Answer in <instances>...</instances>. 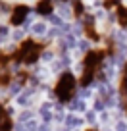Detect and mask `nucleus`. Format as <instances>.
Instances as JSON below:
<instances>
[{"label":"nucleus","mask_w":127,"mask_h":131,"mask_svg":"<svg viewBox=\"0 0 127 131\" xmlns=\"http://www.w3.org/2000/svg\"><path fill=\"white\" fill-rule=\"evenodd\" d=\"M17 77H19V83H21V85H25V83L29 81V77H31V75H29V71H19V73H17Z\"/></svg>","instance_id":"ddd939ff"},{"label":"nucleus","mask_w":127,"mask_h":131,"mask_svg":"<svg viewBox=\"0 0 127 131\" xmlns=\"http://www.w3.org/2000/svg\"><path fill=\"white\" fill-rule=\"evenodd\" d=\"M87 131H98V129H93V127H90V129H87Z\"/></svg>","instance_id":"4468645a"},{"label":"nucleus","mask_w":127,"mask_h":131,"mask_svg":"<svg viewBox=\"0 0 127 131\" xmlns=\"http://www.w3.org/2000/svg\"><path fill=\"white\" fill-rule=\"evenodd\" d=\"M119 94H121V100H123V108L127 112V62L121 71V77H119Z\"/></svg>","instance_id":"0eeeda50"},{"label":"nucleus","mask_w":127,"mask_h":131,"mask_svg":"<svg viewBox=\"0 0 127 131\" xmlns=\"http://www.w3.org/2000/svg\"><path fill=\"white\" fill-rule=\"evenodd\" d=\"M108 56V50L106 48H93L85 54L83 58V73L79 77V85L87 87L93 83L94 77H98L100 73V68H102V62L104 58Z\"/></svg>","instance_id":"f257e3e1"},{"label":"nucleus","mask_w":127,"mask_h":131,"mask_svg":"<svg viewBox=\"0 0 127 131\" xmlns=\"http://www.w3.org/2000/svg\"><path fill=\"white\" fill-rule=\"evenodd\" d=\"M14 129V119L10 112L4 108V104L0 102V131H12Z\"/></svg>","instance_id":"423d86ee"},{"label":"nucleus","mask_w":127,"mask_h":131,"mask_svg":"<svg viewBox=\"0 0 127 131\" xmlns=\"http://www.w3.org/2000/svg\"><path fill=\"white\" fill-rule=\"evenodd\" d=\"M35 8H37V12L41 14V16H50L52 10H54V4L52 2H39Z\"/></svg>","instance_id":"1a4fd4ad"},{"label":"nucleus","mask_w":127,"mask_h":131,"mask_svg":"<svg viewBox=\"0 0 127 131\" xmlns=\"http://www.w3.org/2000/svg\"><path fill=\"white\" fill-rule=\"evenodd\" d=\"M14 81V75L10 71H0V87H8Z\"/></svg>","instance_id":"9d476101"},{"label":"nucleus","mask_w":127,"mask_h":131,"mask_svg":"<svg viewBox=\"0 0 127 131\" xmlns=\"http://www.w3.org/2000/svg\"><path fill=\"white\" fill-rule=\"evenodd\" d=\"M10 62H12V54H6L0 50V70H6Z\"/></svg>","instance_id":"9b49d317"},{"label":"nucleus","mask_w":127,"mask_h":131,"mask_svg":"<svg viewBox=\"0 0 127 131\" xmlns=\"http://www.w3.org/2000/svg\"><path fill=\"white\" fill-rule=\"evenodd\" d=\"M75 87H77V79L71 71H64V73L58 77L56 87H54V96L60 100V102H70L75 94Z\"/></svg>","instance_id":"7ed1b4c3"},{"label":"nucleus","mask_w":127,"mask_h":131,"mask_svg":"<svg viewBox=\"0 0 127 131\" xmlns=\"http://www.w3.org/2000/svg\"><path fill=\"white\" fill-rule=\"evenodd\" d=\"M42 50H44V45H42V42H35L33 39H25L16 48V52H12V62L31 66V64H35V62L39 60Z\"/></svg>","instance_id":"f03ea898"},{"label":"nucleus","mask_w":127,"mask_h":131,"mask_svg":"<svg viewBox=\"0 0 127 131\" xmlns=\"http://www.w3.org/2000/svg\"><path fill=\"white\" fill-rule=\"evenodd\" d=\"M83 31H85V37L90 39V41L98 42L100 41V35L96 33V27H94V17L90 14H85V25H83Z\"/></svg>","instance_id":"39448f33"},{"label":"nucleus","mask_w":127,"mask_h":131,"mask_svg":"<svg viewBox=\"0 0 127 131\" xmlns=\"http://www.w3.org/2000/svg\"><path fill=\"white\" fill-rule=\"evenodd\" d=\"M27 14H29V6H25V4H16V6L12 8V16H10V25H14V27H19V25L25 21Z\"/></svg>","instance_id":"20e7f679"},{"label":"nucleus","mask_w":127,"mask_h":131,"mask_svg":"<svg viewBox=\"0 0 127 131\" xmlns=\"http://www.w3.org/2000/svg\"><path fill=\"white\" fill-rule=\"evenodd\" d=\"M73 16L75 17L85 16V14H83V4H81V2H75V4H73Z\"/></svg>","instance_id":"f8f14e48"},{"label":"nucleus","mask_w":127,"mask_h":131,"mask_svg":"<svg viewBox=\"0 0 127 131\" xmlns=\"http://www.w3.org/2000/svg\"><path fill=\"white\" fill-rule=\"evenodd\" d=\"M116 19H118L119 27H123V29L127 27V6L119 4L118 8H116Z\"/></svg>","instance_id":"6e6552de"}]
</instances>
